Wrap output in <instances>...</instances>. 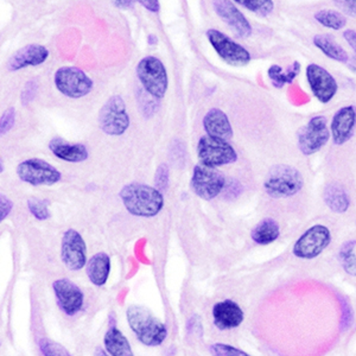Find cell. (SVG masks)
Segmentation results:
<instances>
[{"instance_id":"6da1fadb","label":"cell","mask_w":356,"mask_h":356,"mask_svg":"<svg viewBox=\"0 0 356 356\" xmlns=\"http://www.w3.org/2000/svg\"><path fill=\"white\" fill-rule=\"evenodd\" d=\"M119 195L126 211L139 218H154L164 207L163 193L143 183L127 184Z\"/></svg>"},{"instance_id":"7a4b0ae2","label":"cell","mask_w":356,"mask_h":356,"mask_svg":"<svg viewBox=\"0 0 356 356\" xmlns=\"http://www.w3.org/2000/svg\"><path fill=\"white\" fill-rule=\"evenodd\" d=\"M129 325L138 340L147 347H157L165 341L168 329L162 321L142 305H131L126 312Z\"/></svg>"},{"instance_id":"3957f363","label":"cell","mask_w":356,"mask_h":356,"mask_svg":"<svg viewBox=\"0 0 356 356\" xmlns=\"http://www.w3.org/2000/svg\"><path fill=\"white\" fill-rule=\"evenodd\" d=\"M304 186L300 171L290 165H275L268 171L264 189L273 199H285L298 194Z\"/></svg>"},{"instance_id":"277c9868","label":"cell","mask_w":356,"mask_h":356,"mask_svg":"<svg viewBox=\"0 0 356 356\" xmlns=\"http://www.w3.org/2000/svg\"><path fill=\"white\" fill-rule=\"evenodd\" d=\"M137 75L143 87L154 99L165 97L169 80L163 62L154 56H146L138 63Z\"/></svg>"},{"instance_id":"5b68a950","label":"cell","mask_w":356,"mask_h":356,"mask_svg":"<svg viewBox=\"0 0 356 356\" xmlns=\"http://www.w3.org/2000/svg\"><path fill=\"white\" fill-rule=\"evenodd\" d=\"M197 154L203 165L218 168L236 162L238 154L228 140L221 138L203 136L197 144Z\"/></svg>"},{"instance_id":"8992f818","label":"cell","mask_w":356,"mask_h":356,"mask_svg":"<svg viewBox=\"0 0 356 356\" xmlns=\"http://www.w3.org/2000/svg\"><path fill=\"white\" fill-rule=\"evenodd\" d=\"M99 126L106 134L122 136L130 126V117L120 95L111 97L102 106L97 117Z\"/></svg>"},{"instance_id":"52a82bcc","label":"cell","mask_w":356,"mask_h":356,"mask_svg":"<svg viewBox=\"0 0 356 356\" xmlns=\"http://www.w3.org/2000/svg\"><path fill=\"white\" fill-rule=\"evenodd\" d=\"M207 38L222 61L233 67H243L251 62V54L219 30L209 29Z\"/></svg>"},{"instance_id":"ba28073f","label":"cell","mask_w":356,"mask_h":356,"mask_svg":"<svg viewBox=\"0 0 356 356\" xmlns=\"http://www.w3.org/2000/svg\"><path fill=\"white\" fill-rule=\"evenodd\" d=\"M55 86L65 97L80 99L92 92L93 81L81 69L63 67L55 74Z\"/></svg>"},{"instance_id":"9c48e42d","label":"cell","mask_w":356,"mask_h":356,"mask_svg":"<svg viewBox=\"0 0 356 356\" xmlns=\"http://www.w3.org/2000/svg\"><path fill=\"white\" fill-rule=\"evenodd\" d=\"M17 175L31 186H54L61 181L62 175L55 166L40 158H30L17 166Z\"/></svg>"},{"instance_id":"30bf717a","label":"cell","mask_w":356,"mask_h":356,"mask_svg":"<svg viewBox=\"0 0 356 356\" xmlns=\"http://www.w3.org/2000/svg\"><path fill=\"white\" fill-rule=\"evenodd\" d=\"M191 186L199 197L211 201L222 193L226 186V178L215 168L200 164L195 166Z\"/></svg>"},{"instance_id":"8fae6325","label":"cell","mask_w":356,"mask_h":356,"mask_svg":"<svg viewBox=\"0 0 356 356\" xmlns=\"http://www.w3.org/2000/svg\"><path fill=\"white\" fill-rule=\"evenodd\" d=\"M330 138V131L328 130L327 119L318 115L309 120L297 134L298 147L300 152L305 156L316 154L328 143Z\"/></svg>"},{"instance_id":"7c38bea8","label":"cell","mask_w":356,"mask_h":356,"mask_svg":"<svg viewBox=\"0 0 356 356\" xmlns=\"http://www.w3.org/2000/svg\"><path fill=\"white\" fill-rule=\"evenodd\" d=\"M332 233L328 227L315 225L304 232L293 246V254L300 259H314L329 246Z\"/></svg>"},{"instance_id":"4fadbf2b","label":"cell","mask_w":356,"mask_h":356,"mask_svg":"<svg viewBox=\"0 0 356 356\" xmlns=\"http://www.w3.org/2000/svg\"><path fill=\"white\" fill-rule=\"evenodd\" d=\"M61 258L70 271H79L87 265V246L75 229H68L62 238Z\"/></svg>"},{"instance_id":"5bb4252c","label":"cell","mask_w":356,"mask_h":356,"mask_svg":"<svg viewBox=\"0 0 356 356\" xmlns=\"http://www.w3.org/2000/svg\"><path fill=\"white\" fill-rule=\"evenodd\" d=\"M307 80L316 99L322 104H328L335 97L339 85L335 77L327 69L312 63L307 67Z\"/></svg>"},{"instance_id":"9a60e30c","label":"cell","mask_w":356,"mask_h":356,"mask_svg":"<svg viewBox=\"0 0 356 356\" xmlns=\"http://www.w3.org/2000/svg\"><path fill=\"white\" fill-rule=\"evenodd\" d=\"M213 8L216 15L222 19L235 36L247 38L252 35V25L239 8L231 0H213Z\"/></svg>"},{"instance_id":"2e32d148","label":"cell","mask_w":356,"mask_h":356,"mask_svg":"<svg viewBox=\"0 0 356 356\" xmlns=\"http://www.w3.org/2000/svg\"><path fill=\"white\" fill-rule=\"evenodd\" d=\"M53 289L57 304L65 315L74 316L81 312L85 297L76 284L69 280H58L54 282Z\"/></svg>"},{"instance_id":"e0dca14e","label":"cell","mask_w":356,"mask_h":356,"mask_svg":"<svg viewBox=\"0 0 356 356\" xmlns=\"http://www.w3.org/2000/svg\"><path fill=\"white\" fill-rule=\"evenodd\" d=\"M356 127V111L353 106H346L332 117L330 134L336 145H343L353 137Z\"/></svg>"},{"instance_id":"ac0fdd59","label":"cell","mask_w":356,"mask_h":356,"mask_svg":"<svg viewBox=\"0 0 356 356\" xmlns=\"http://www.w3.org/2000/svg\"><path fill=\"white\" fill-rule=\"evenodd\" d=\"M48 49L40 44L25 45L8 58L6 68L10 72H17L26 67H36L47 61Z\"/></svg>"},{"instance_id":"d6986e66","label":"cell","mask_w":356,"mask_h":356,"mask_svg":"<svg viewBox=\"0 0 356 356\" xmlns=\"http://www.w3.org/2000/svg\"><path fill=\"white\" fill-rule=\"evenodd\" d=\"M213 318L216 328L220 330H229L238 328L245 318L243 309L234 300H226L219 302L213 308Z\"/></svg>"},{"instance_id":"ffe728a7","label":"cell","mask_w":356,"mask_h":356,"mask_svg":"<svg viewBox=\"0 0 356 356\" xmlns=\"http://www.w3.org/2000/svg\"><path fill=\"white\" fill-rule=\"evenodd\" d=\"M203 127L208 136L229 140L233 138V127L227 114L219 108H211L203 118Z\"/></svg>"},{"instance_id":"44dd1931","label":"cell","mask_w":356,"mask_h":356,"mask_svg":"<svg viewBox=\"0 0 356 356\" xmlns=\"http://www.w3.org/2000/svg\"><path fill=\"white\" fill-rule=\"evenodd\" d=\"M49 149L57 158L69 163L85 162L88 158V150L82 144H72L61 138H55L49 143Z\"/></svg>"},{"instance_id":"7402d4cb","label":"cell","mask_w":356,"mask_h":356,"mask_svg":"<svg viewBox=\"0 0 356 356\" xmlns=\"http://www.w3.org/2000/svg\"><path fill=\"white\" fill-rule=\"evenodd\" d=\"M111 273V258L104 252L94 254L87 263V275L95 286L107 283Z\"/></svg>"},{"instance_id":"603a6c76","label":"cell","mask_w":356,"mask_h":356,"mask_svg":"<svg viewBox=\"0 0 356 356\" xmlns=\"http://www.w3.org/2000/svg\"><path fill=\"white\" fill-rule=\"evenodd\" d=\"M324 202L330 211L337 214H343L350 206L348 193L342 184L337 182L329 183L324 188Z\"/></svg>"},{"instance_id":"cb8c5ba5","label":"cell","mask_w":356,"mask_h":356,"mask_svg":"<svg viewBox=\"0 0 356 356\" xmlns=\"http://www.w3.org/2000/svg\"><path fill=\"white\" fill-rule=\"evenodd\" d=\"M104 343L111 356H134L130 342L117 327H111L106 332Z\"/></svg>"},{"instance_id":"d4e9b609","label":"cell","mask_w":356,"mask_h":356,"mask_svg":"<svg viewBox=\"0 0 356 356\" xmlns=\"http://www.w3.org/2000/svg\"><path fill=\"white\" fill-rule=\"evenodd\" d=\"M312 42L316 48L320 49L325 56L332 58L334 61L341 62V63L348 62V54L330 35H316Z\"/></svg>"},{"instance_id":"484cf974","label":"cell","mask_w":356,"mask_h":356,"mask_svg":"<svg viewBox=\"0 0 356 356\" xmlns=\"http://www.w3.org/2000/svg\"><path fill=\"white\" fill-rule=\"evenodd\" d=\"M280 225L268 218L258 223L252 231V239L258 245H268L280 238Z\"/></svg>"},{"instance_id":"4316f807","label":"cell","mask_w":356,"mask_h":356,"mask_svg":"<svg viewBox=\"0 0 356 356\" xmlns=\"http://www.w3.org/2000/svg\"><path fill=\"white\" fill-rule=\"evenodd\" d=\"M300 70V62H293L288 70H284L280 65H273L267 70V75L271 80L272 85L277 88H282L284 86L291 85L296 77L298 76Z\"/></svg>"},{"instance_id":"83f0119b","label":"cell","mask_w":356,"mask_h":356,"mask_svg":"<svg viewBox=\"0 0 356 356\" xmlns=\"http://www.w3.org/2000/svg\"><path fill=\"white\" fill-rule=\"evenodd\" d=\"M315 19L322 26L330 30H341L347 24V18L343 13L334 10H321L315 13Z\"/></svg>"},{"instance_id":"f1b7e54d","label":"cell","mask_w":356,"mask_h":356,"mask_svg":"<svg viewBox=\"0 0 356 356\" xmlns=\"http://www.w3.org/2000/svg\"><path fill=\"white\" fill-rule=\"evenodd\" d=\"M233 1L263 18L270 16L275 8L273 0H233Z\"/></svg>"},{"instance_id":"f546056e","label":"cell","mask_w":356,"mask_h":356,"mask_svg":"<svg viewBox=\"0 0 356 356\" xmlns=\"http://www.w3.org/2000/svg\"><path fill=\"white\" fill-rule=\"evenodd\" d=\"M356 243H347L341 248L340 260L344 271L350 275H356V254L354 252Z\"/></svg>"},{"instance_id":"4dcf8cb0","label":"cell","mask_w":356,"mask_h":356,"mask_svg":"<svg viewBox=\"0 0 356 356\" xmlns=\"http://www.w3.org/2000/svg\"><path fill=\"white\" fill-rule=\"evenodd\" d=\"M40 350L43 356H72L62 344L49 339H42L40 341Z\"/></svg>"},{"instance_id":"1f68e13d","label":"cell","mask_w":356,"mask_h":356,"mask_svg":"<svg viewBox=\"0 0 356 356\" xmlns=\"http://www.w3.org/2000/svg\"><path fill=\"white\" fill-rule=\"evenodd\" d=\"M28 208L30 213L36 218L37 220H47L50 218V213L48 209V202L43 200H38L33 197L28 201Z\"/></svg>"},{"instance_id":"d6a6232c","label":"cell","mask_w":356,"mask_h":356,"mask_svg":"<svg viewBox=\"0 0 356 356\" xmlns=\"http://www.w3.org/2000/svg\"><path fill=\"white\" fill-rule=\"evenodd\" d=\"M209 352L213 356H251L241 349L225 343L211 344Z\"/></svg>"},{"instance_id":"836d02e7","label":"cell","mask_w":356,"mask_h":356,"mask_svg":"<svg viewBox=\"0 0 356 356\" xmlns=\"http://www.w3.org/2000/svg\"><path fill=\"white\" fill-rule=\"evenodd\" d=\"M169 177H170L169 166H168V164H161V165L158 166L156 175H154V188L161 191V193L168 191Z\"/></svg>"},{"instance_id":"e575fe53","label":"cell","mask_w":356,"mask_h":356,"mask_svg":"<svg viewBox=\"0 0 356 356\" xmlns=\"http://www.w3.org/2000/svg\"><path fill=\"white\" fill-rule=\"evenodd\" d=\"M223 196L227 200H234L243 193V186L239 181L231 179L229 182H226V186L223 188Z\"/></svg>"},{"instance_id":"d590c367","label":"cell","mask_w":356,"mask_h":356,"mask_svg":"<svg viewBox=\"0 0 356 356\" xmlns=\"http://www.w3.org/2000/svg\"><path fill=\"white\" fill-rule=\"evenodd\" d=\"M341 13L356 18V0H332Z\"/></svg>"},{"instance_id":"8d00e7d4","label":"cell","mask_w":356,"mask_h":356,"mask_svg":"<svg viewBox=\"0 0 356 356\" xmlns=\"http://www.w3.org/2000/svg\"><path fill=\"white\" fill-rule=\"evenodd\" d=\"M15 119H16L15 108H8V111H5L3 117H1V125H0L1 134H8V131L13 129V125H15Z\"/></svg>"},{"instance_id":"74e56055","label":"cell","mask_w":356,"mask_h":356,"mask_svg":"<svg viewBox=\"0 0 356 356\" xmlns=\"http://www.w3.org/2000/svg\"><path fill=\"white\" fill-rule=\"evenodd\" d=\"M37 83L36 81H29L28 85L25 86L24 90L22 93V102L24 105H28L29 102H33V97L36 95Z\"/></svg>"},{"instance_id":"f35d334b","label":"cell","mask_w":356,"mask_h":356,"mask_svg":"<svg viewBox=\"0 0 356 356\" xmlns=\"http://www.w3.org/2000/svg\"><path fill=\"white\" fill-rule=\"evenodd\" d=\"M13 202L8 200V196L1 195V199H0V220L1 221L8 218L10 211H13Z\"/></svg>"},{"instance_id":"ab89813d","label":"cell","mask_w":356,"mask_h":356,"mask_svg":"<svg viewBox=\"0 0 356 356\" xmlns=\"http://www.w3.org/2000/svg\"><path fill=\"white\" fill-rule=\"evenodd\" d=\"M342 307H343V315H342V324H341V328L346 329L348 328L353 320V312L352 309L349 307L348 303L346 300H342Z\"/></svg>"},{"instance_id":"60d3db41","label":"cell","mask_w":356,"mask_h":356,"mask_svg":"<svg viewBox=\"0 0 356 356\" xmlns=\"http://www.w3.org/2000/svg\"><path fill=\"white\" fill-rule=\"evenodd\" d=\"M343 37L344 40L347 41V43L350 45V48H352L356 54V31H354L352 29H348V30L344 31Z\"/></svg>"},{"instance_id":"b9f144b4","label":"cell","mask_w":356,"mask_h":356,"mask_svg":"<svg viewBox=\"0 0 356 356\" xmlns=\"http://www.w3.org/2000/svg\"><path fill=\"white\" fill-rule=\"evenodd\" d=\"M144 8H147L151 13H157L159 10L158 0H138Z\"/></svg>"},{"instance_id":"7bdbcfd3","label":"cell","mask_w":356,"mask_h":356,"mask_svg":"<svg viewBox=\"0 0 356 356\" xmlns=\"http://www.w3.org/2000/svg\"><path fill=\"white\" fill-rule=\"evenodd\" d=\"M138 0H113L114 5L119 8H130L134 6V3Z\"/></svg>"},{"instance_id":"ee69618b","label":"cell","mask_w":356,"mask_h":356,"mask_svg":"<svg viewBox=\"0 0 356 356\" xmlns=\"http://www.w3.org/2000/svg\"><path fill=\"white\" fill-rule=\"evenodd\" d=\"M349 69L352 70L353 73L356 74V55L353 57H349L348 62H347Z\"/></svg>"},{"instance_id":"f6af8a7d","label":"cell","mask_w":356,"mask_h":356,"mask_svg":"<svg viewBox=\"0 0 356 356\" xmlns=\"http://www.w3.org/2000/svg\"><path fill=\"white\" fill-rule=\"evenodd\" d=\"M93 356H110L107 353L105 352V349L102 348H97L95 349V352H94Z\"/></svg>"},{"instance_id":"bcb514c9","label":"cell","mask_w":356,"mask_h":356,"mask_svg":"<svg viewBox=\"0 0 356 356\" xmlns=\"http://www.w3.org/2000/svg\"><path fill=\"white\" fill-rule=\"evenodd\" d=\"M149 43H150L151 45L156 44V43H157V37L154 36V35H150V36H149Z\"/></svg>"}]
</instances>
